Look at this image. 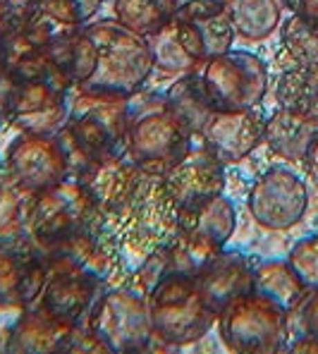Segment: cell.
Wrapping results in <instances>:
<instances>
[{"label": "cell", "instance_id": "8", "mask_svg": "<svg viewBox=\"0 0 318 354\" xmlns=\"http://www.w3.org/2000/svg\"><path fill=\"white\" fill-rule=\"evenodd\" d=\"M218 111H254L268 93V65L249 50H225L201 65Z\"/></svg>", "mask_w": 318, "mask_h": 354}, {"label": "cell", "instance_id": "12", "mask_svg": "<svg viewBox=\"0 0 318 354\" xmlns=\"http://www.w3.org/2000/svg\"><path fill=\"white\" fill-rule=\"evenodd\" d=\"M173 29L182 48L199 65L232 48V22L225 12V3L218 0H182L177 3Z\"/></svg>", "mask_w": 318, "mask_h": 354}, {"label": "cell", "instance_id": "4", "mask_svg": "<svg viewBox=\"0 0 318 354\" xmlns=\"http://www.w3.org/2000/svg\"><path fill=\"white\" fill-rule=\"evenodd\" d=\"M223 345L237 354H273L288 347L290 311L259 292L237 297L218 314Z\"/></svg>", "mask_w": 318, "mask_h": 354}, {"label": "cell", "instance_id": "14", "mask_svg": "<svg viewBox=\"0 0 318 354\" xmlns=\"http://www.w3.org/2000/svg\"><path fill=\"white\" fill-rule=\"evenodd\" d=\"M160 180H163L165 192L177 211L182 206L199 204L216 194H223L225 192V165L203 144H194Z\"/></svg>", "mask_w": 318, "mask_h": 354}, {"label": "cell", "instance_id": "24", "mask_svg": "<svg viewBox=\"0 0 318 354\" xmlns=\"http://www.w3.org/2000/svg\"><path fill=\"white\" fill-rule=\"evenodd\" d=\"M225 12L232 29L244 41H263L280 27L283 3L280 0H225Z\"/></svg>", "mask_w": 318, "mask_h": 354}, {"label": "cell", "instance_id": "32", "mask_svg": "<svg viewBox=\"0 0 318 354\" xmlns=\"http://www.w3.org/2000/svg\"><path fill=\"white\" fill-rule=\"evenodd\" d=\"M290 316H297V328H299L297 335L318 337V288L309 290L304 299L290 311Z\"/></svg>", "mask_w": 318, "mask_h": 354}, {"label": "cell", "instance_id": "26", "mask_svg": "<svg viewBox=\"0 0 318 354\" xmlns=\"http://www.w3.org/2000/svg\"><path fill=\"white\" fill-rule=\"evenodd\" d=\"M115 19L142 36H153L175 19L177 0H113Z\"/></svg>", "mask_w": 318, "mask_h": 354}, {"label": "cell", "instance_id": "19", "mask_svg": "<svg viewBox=\"0 0 318 354\" xmlns=\"http://www.w3.org/2000/svg\"><path fill=\"white\" fill-rule=\"evenodd\" d=\"M77 326H67L53 319L48 311L39 304L22 309L8 335H5V350L22 354H48V352H67L72 350Z\"/></svg>", "mask_w": 318, "mask_h": 354}, {"label": "cell", "instance_id": "16", "mask_svg": "<svg viewBox=\"0 0 318 354\" xmlns=\"http://www.w3.org/2000/svg\"><path fill=\"white\" fill-rule=\"evenodd\" d=\"M234 230H237V211L225 194H216L206 201L175 211V232L206 254L225 249Z\"/></svg>", "mask_w": 318, "mask_h": 354}, {"label": "cell", "instance_id": "15", "mask_svg": "<svg viewBox=\"0 0 318 354\" xmlns=\"http://www.w3.org/2000/svg\"><path fill=\"white\" fill-rule=\"evenodd\" d=\"M103 285L106 280L88 270L53 268L48 270V280L36 304L62 324L80 326L88 316L98 295L103 292Z\"/></svg>", "mask_w": 318, "mask_h": 354}, {"label": "cell", "instance_id": "35", "mask_svg": "<svg viewBox=\"0 0 318 354\" xmlns=\"http://www.w3.org/2000/svg\"><path fill=\"white\" fill-rule=\"evenodd\" d=\"M294 12L304 15L306 19H311L314 24H318V0H299Z\"/></svg>", "mask_w": 318, "mask_h": 354}, {"label": "cell", "instance_id": "29", "mask_svg": "<svg viewBox=\"0 0 318 354\" xmlns=\"http://www.w3.org/2000/svg\"><path fill=\"white\" fill-rule=\"evenodd\" d=\"M27 5L60 27L77 29L93 22L103 0H27Z\"/></svg>", "mask_w": 318, "mask_h": 354}, {"label": "cell", "instance_id": "22", "mask_svg": "<svg viewBox=\"0 0 318 354\" xmlns=\"http://www.w3.org/2000/svg\"><path fill=\"white\" fill-rule=\"evenodd\" d=\"M163 103L170 111V115H173L187 132L194 134V137H201L208 120L216 115V111H218L216 101H213L201 72H187V75H182L180 80L165 91Z\"/></svg>", "mask_w": 318, "mask_h": 354}, {"label": "cell", "instance_id": "31", "mask_svg": "<svg viewBox=\"0 0 318 354\" xmlns=\"http://www.w3.org/2000/svg\"><path fill=\"white\" fill-rule=\"evenodd\" d=\"M288 261L297 270V275L306 283V288H318V232L299 239L288 254Z\"/></svg>", "mask_w": 318, "mask_h": 354}, {"label": "cell", "instance_id": "28", "mask_svg": "<svg viewBox=\"0 0 318 354\" xmlns=\"http://www.w3.org/2000/svg\"><path fill=\"white\" fill-rule=\"evenodd\" d=\"M280 39L292 65L318 67V24L306 19L304 15L292 12L280 29Z\"/></svg>", "mask_w": 318, "mask_h": 354}, {"label": "cell", "instance_id": "33", "mask_svg": "<svg viewBox=\"0 0 318 354\" xmlns=\"http://www.w3.org/2000/svg\"><path fill=\"white\" fill-rule=\"evenodd\" d=\"M288 350H292V352H318V337L297 335L294 340L288 345Z\"/></svg>", "mask_w": 318, "mask_h": 354}, {"label": "cell", "instance_id": "10", "mask_svg": "<svg viewBox=\"0 0 318 354\" xmlns=\"http://www.w3.org/2000/svg\"><path fill=\"white\" fill-rule=\"evenodd\" d=\"M5 170H8L10 182L24 194H36L67 177H75L70 149L58 132H19V137L10 144L5 153Z\"/></svg>", "mask_w": 318, "mask_h": 354}, {"label": "cell", "instance_id": "5", "mask_svg": "<svg viewBox=\"0 0 318 354\" xmlns=\"http://www.w3.org/2000/svg\"><path fill=\"white\" fill-rule=\"evenodd\" d=\"M98 221L101 208L80 177H67L48 189L29 194L27 235L39 247H48L72 232L96 227Z\"/></svg>", "mask_w": 318, "mask_h": 354}, {"label": "cell", "instance_id": "25", "mask_svg": "<svg viewBox=\"0 0 318 354\" xmlns=\"http://www.w3.org/2000/svg\"><path fill=\"white\" fill-rule=\"evenodd\" d=\"M254 292L278 301L288 311L294 309L309 292L304 280L297 275L288 259H273L254 266Z\"/></svg>", "mask_w": 318, "mask_h": 354}, {"label": "cell", "instance_id": "39", "mask_svg": "<svg viewBox=\"0 0 318 354\" xmlns=\"http://www.w3.org/2000/svg\"><path fill=\"white\" fill-rule=\"evenodd\" d=\"M177 3H182V0H177ZM218 3H225V0H218Z\"/></svg>", "mask_w": 318, "mask_h": 354}, {"label": "cell", "instance_id": "3", "mask_svg": "<svg viewBox=\"0 0 318 354\" xmlns=\"http://www.w3.org/2000/svg\"><path fill=\"white\" fill-rule=\"evenodd\" d=\"M146 304L160 345H191L218 321L191 273H165L146 292Z\"/></svg>", "mask_w": 318, "mask_h": 354}, {"label": "cell", "instance_id": "18", "mask_svg": "<svg viewBox=\"0 0 318 354\" xmlns=\"http://www.w3.org/2000/svg\"><path fill=\"white\" fill-rule=\"evenodd\" d=\"M194 275L216 314H221L237 297L254 292V263L239 252L221 249L211 254Z\"/></svg>", "mask_w": 318, "mask_h": 354}, {"label": "cell", "instance_id": "34", "mask_svg": "<svg viewBox=\"0 0 318 354\" xmlns=\"http://www.w3.org/2000/svg\"><path fill=\"white\" fill-rule=\"evenodd\" d=\"M306 168H309V175H311V180L318 185V134H316V139H314V144H311V149H309V153H306Z\"/></svg>", "mask_w": 318, "mask_h": 354}, {"label": "cell", "instance_id": "20", "mask_svg": "<svg viewBox=\"0 0 318 354\" xmlns=\"http://www.w3.org/2000/svg\"><path fill=\"white\" fill-rule=\"evenodd\" d=\"M48 263V270L53 268H75V270H88L96 273L98 278L106 280L111 273V257L103 249L101 235L96 227L72 232V235L55 239L48 247H41Z\"/></svg>", "mask_w": 318, "mask_h": 354}, {"label": "cell", "instance_id": "17", "mask_svg": "<svg viewBox=\"0 0 318 354\" xmlns=\"http://www.w3.org/2000/svg\"><path fill=\"white\" fill-rule=\"evenodd\" d=\"M265 120L254 111H216L201 132V144L221 160L223 165H234L244 160L263 142Z\"/></svg>", "mask_w": 318, "mask_h": 354}, {"label": "cell", "instance_id": "7", "mask_svg": "<svg viewBox=\"0 0 318 354\" xmlns=\"http://www.w3.org/2000/svg\"><path fill=\"white\" fill-rule=\"evenodd\" d=\"M194 147V134L187 132L170 115L163 98H156L153 106L134 108L127 132V156L144 173L163 177L170 168Z\"/></svg>", "mask_w": 318, "mask_h": 354}, {"label": "cell", "instance_id": "9", "mask_svg": "<svg viewBox=\"0 0 318 354\" xmlns=\"http://www.w3.org/2000/svg\"><path fill=\"white\" fill-rule=\"evenodd\" d=\"M70 91L53 77H24L12 80L0 106L5 120L19 132L55 134L70 115Z\"/></svg>", "mask_w": 318, "mask_h": 354}, {"label": "cell", "instance_id": "2", "mask_svg": "<svg viewBox=\"0 0 318 354\" xmlns=\"http://www.w3.org/2000/svg\"><path fill=\"white\" fill-rule=\"evenodd\" d=\"M86 31L96 44V65L80 93L132 98L156 70L149 39L118 19L88 22Z\"/></svg>", "mask_w": 318, "mask_h": 354}, {"label": "cell", "instance_id": "21", "mask_svg": "<svg viewBox=\"0 0 318 354\" xmlns=\"http://www.w3.org/2000/svg\"><path fill=\"white\" fill-rule=\"evenodd\" d=\"M318 134V120L304 115L299 111L290 108H278L263 127V142L265 147L280 156L283 160L292 163H304L311 144Z\"/></svg>", "mask_w": 318, "mask_h": 354}, {"label": "cell", "instance_id": "30", "mask_svg": "<svg viewBox=\"0 0 318 354\" xmlns=\"http://www.w3.org/2000/svg\"><path fill=\"white\" fill-rule=\"evenodd\" d=\"M151 53H153V62L158 70L170 72V75H187V72H196V67H201L199 62L191 58L182 44L177 41L173 22L165 29H160L158 34L149 36Z\"/></svg>", "mask_w": 318, "mask_h": 354}, {"label": "cell", "instance_id": "38", "mask_svg": "<svg viewBox=\"0 0 318 354\" xmlns=\"http://www.w3.org/2000/svg\"><path fill=\"white\" fill-rule=\"evenodd\" d=\"M3 122H5V113H3V106H0V127H3Z\"/></svg>", "mask_w": 318, "mask_h": 354}, {"label": "cell", "instance_id": "27", "mask_svg": "<svg viewBox=\"0 0 318 354\" xmlns=\"http://www.w3.org/2000/svg\"><path fill=\"white\" fill-rule=\"evenodd\" d=\"M275 98L280 108L318 120V67H288L275 84Z\"/></svg>", "mask_w": 318, "mask_h": 354}, {"label": "cell", "instance_id": "6", "mask_svg": "<svg viewBox=\"0 0 318 354\" xmlns=\"http://www.w3.org/2000/svg\"><path fill=\"white\" fill-rule=\"evenodd\" d=\"M86 330L101 352H144L158 342L146 295L134 290H103L86 316Z\"/></svg>", "mask_w": 318, "mask_h": 354}, {"label": "cell", "instance_id": "23", "mask_svg": "<svg viewBox=\"0 0 318 354\" xmlns=\"http://www.w3.org/2000/svg\"><path fill=\"white\" fill-rule=\"evenodd\" d=\"M44 50L55 65L58 77L70 88H80L84 84L96 65V44L86 31V24L60 34Z\"/></svg>", "mask_w": 318, "mask_h": 354}, {"label": "cell", "instance_id": "36", "mask_svg": "<svg viewBox=\"0 0 318 354\" xmlns=\"http://www.w3.org/2000/svg\"><path fill=\"white\" fill-rule=\"evenodd\" d=\"M12 8H15L12 3H8V0H0V29H3L5 19L10 17V12H12Z\"/></svg>", "mask_w": 318, "mask_h": 354}, {"label": "cell", "instance_id": "11", "mask_svg": "<svg viewBox=\"0 0 318 354\" xmlns=\"http://www.w3.org/2000/svg\"><path fill=\"white\" fill-rule=\"evenodd\" d=\"M247 208L263 230H290L309 211V187L290 168H270L252 185Z\"/></svg>", "mask_w": 318, "mask_h": 354}, {"label": "cell", "instance_id": "1", "mask_svg": "<svg viewBox=\"0 0 318 354\" xmlns=\"http://www.w3.org/2000/svg\"><path fill=\"white\" fill-rule=\"evenodd\" d=\"M132 122V98L80 93L72 101L60 137L72 156L75 177L86 168L127 153V132Z\"/></svg>", "mask_w": 318, "mask_h": 354}, {"label": "cell", "instance_id": "37", "mask_svg": "<svg viewBox=\"0 0 318 354\" xmlns=\"http://www.w3.org/2000/svg\"><path fill=\"white\" fill-rule=\"evenodd\" d=\"M280 3H283V8H288L290 12H294L297 5H299V0H280Z\"/></svg>", "mask_w": 318, "mask_h": 354}, {"label": "cell", "instance_id": "13", "mask_svg": "<svg viewBox=\"0 0 318 354\" xmlns=\"http://www.w3.org/2000/svg\"><path fill=\"white\" fill-rule=\"evenodd\" d=\"M48 263L41 247L29 235L0 239V309H27L36 304Z\"/></svg>", "mask_w": 318, "mask_h": 354}]
</instances>
